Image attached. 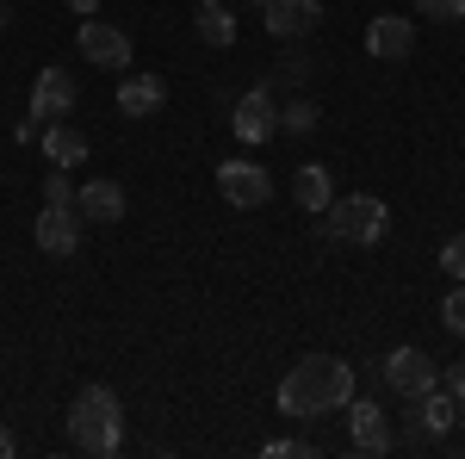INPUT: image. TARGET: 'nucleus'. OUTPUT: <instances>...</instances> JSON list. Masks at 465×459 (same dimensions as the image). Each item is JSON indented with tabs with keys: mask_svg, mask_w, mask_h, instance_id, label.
Instances as JSON below:
<instances>
[{
	"mask_svg": "<svg viewBox=\"0 0 465 459\" xmlns=\"http://www.w3.org/2000/svg\"><path fill=\"white\" fill-rule=\"evenodd\" d=\"M217 193L236 205V212H261L267 199H273V175L249 162V155H236V162H217Z\"/></svg>",
	"mask_w": 465,
	"mask_h": 459,
	"instance_id": "nucleus-4",
	"label": "nucleus"
},
{
	"mask_svg": "<svg viewBox=\"0 0 465 459\" xmlns=\"http://www.w3.org/2000/svg\"><path fill=\"white\" fill-rule=\"evenodd\" d=\"M385 230H391V212H385V199H379V193L329 199V212H322V236H335V243L372 248V243H385Z\"/></svg>",
	"mask_w": 465,
	"mask_h": 459,
	"instance_id": "nucleus-3",
	"label": "nucleus"
},
{
	"mask_svg": "<svg viewBox=\"0 0 465 459\" xmlns=\"http://www.w3.org/2000/svg\"><path fill=\"white\" fill-rule=\"evenodd\" d=\"M6 25H13V6H6V0H0V32H6Z\"/></svg>",
	"mask_w": 465,
	"mask_h": 459,
	"instance_id": "nucleus-30",
	"label": "nucleus"
},
{
	"mask_svg": "<svg viewBox=\"0 0 465 459\" xmlns=\"http://www.w3.org/2000/svg\"><path fill=\"white\" fill-rule=\"evenodd\" d=\"M317 125H322L317 100H292V106H280V131H286V137H311Z\"/></svg>",
	"mask_w": 465,
	"mask_h": 459,
	"instance_id": "nucleus-19",
	"label": "nucleus"
},
{
	"mask_svg": "<svg viewBox=\"0 0 465 459\" xmlns=\"http://www.w3.org/2000/svg\"><path fill=\"white\" fill-rule=\"evenodd\" d=\"M422 19H440V25H460L465 19V0H416Z\"/></svg>",
	"mask_w": 465,
	"mask_h": 459,
	"instance_id": "nucleus-20",
	"label": "nucleus"
},
{
	"mask_svg": "<svg viewBox=\"0 0 465 459\" xmlns=\"http://www.w3.org/2000/svg\"><path fill=\"white\" fill-rule=\"evenodd\" d=\"M440 323H447L453 335H465V280H453V292H447V304H440Z\"/></svg>",
	"mask_w": 465,
	"mask_h": 459,
	"instance_id": "nucleus-21",
	"label": "nucleus"
},
{
	"mask_svg": "<svg viewBox=\"0 0 465 459\" xmlns=\"http://www.w3.org/2000/svg\"><path fill=\"white\" fill-rule=\"evenodd\" d=\"M379 373H385V391H397V397H422V391L440 385V366H434L422 348H391L385 360H379Z\"/></svg>",
	"mask_w": 465,
	"mask_h": 459,
	"instance_id": "nucleus-5",
	"label": "nucleus"
},
{
	"mask_svg": "<svg viewBox=\"0 0 465 459\" xmlns=\"http://www.w3.org/2000/svg\"><path fill=\"white\" fill-rule=\"evenodd\" d=\"M13 447H19V441H13V428H6V423H0V459H6V454H13Z\"/></svg>",
	"mask_w": 465,
	"mask_h": 459,
	"instance_id": "nucleus-29",
	"label": "nucleus"
},
{
	"mask_svg": "<svg viewBox=\"0 0 465 459\" xmlns=\"http://www.w3.org/2000/svg\"><path fill=\"white\" fill-rule=\"evenodd\" d=\"M254 6H261V0H254Z\"/></svg>",
	"mask_w": 465,
	"mask_h": 459,
	"instance_id": "nucleus-32",
	"label": "nucleus"
},
{
	"mask_svg": "<svg viewBox=\"0 0 465 459\" xmlns=\"http://www.w3.org/2000/svg\"><path fill=\"white\" fill-rule=\"evenodd\" d=\"M37 131H44V118H32V112L13 125V137H19V143H37Z\"/></svg>",
	"mask_w": 465,
	"mask_h": 459,
	"instance_id": "nucleus-26",
	"label": "nucleus"
},
{
	"mask_svg": "<svg viewBox=\"0 0 465 459\" xmlns=\"http://www.w3.org/2000/svg\"><path fill=\"white\" fill-rule=\"evenodd\" d=\"M366 50H372L379 63H403V56L416 50V19H397V13H379V19L366 25Z\"/></svg>",
	"mask_w": 465,
	"mask_h": 459,
	"instance_id": "nucleus-12",
	"label": "nucleus"
},
{
	"mask_svg": "<svg viewBox=\"0 0 465 459\" xmlns=\"http://www.w3.org/2000/svg\"><path fill=\"white\" fill-rule=\"evenodd\" d=\"M162 106H168V81L162 75H124L118 81V112L124 118H155Z\"/></svg>",
	"mask_w": 465,
	"mask_h": 459,
	"instance_id": "nucleus-15",
	"label": "nucleus"
},
{
	"mask_svg": "<svg viewBox=\"0 0 465 459\" xmlns=\"http://www.w3.org/2000/svg\"><path fill=\"white\" fill-rule=\"evenodd\" d=\"M304 75H311V63H304V56H286V63H280V81H292V87H298Z\"/></svg>",
	"mask_w": 465,
	"mask_h": 459,
	"instance_id": "nucleus-24",
	"label": "nucleus"
},
{
	"mask_svg": "<svg viewBox=\"0 0 465 459\" xmlns=\"http://www.w3.org/2000/svg\"><path fill=\"white\" fill-rule=\"evenodd\" d=\"M348 397H354V366L341 354H304L273 391L280 416H329V410H348Z\"/></svg>",
	"mask_w": 465,
	"mask_h": 459,
	"instance_id": "nucleus-1",
	"label": "nucleus"
},
{
	"mask_svg": "<svg viewBox=\"0 0 465 459\" xmlns=\"http://www.w3.org/2000/svg\"><path fill=\"white\" fill-rule=\"evenodd\" d=\"M261 19L273 37H311L322 25V0H261Z\"/></svg>",
	"mask_w": 465,
	"mask_h": 459,
	"instance_id": "nucleus-10",
	"label": "nucleus"
},
{
	"mask_svg": "<svg viewBox=\"0 0 465 459\" xmlns=\"http://www.w3.org/2000/svg\"><path fill=\"white\" fill-rule=\"evenodd\" d=\"M460 423H465V404H460Z\"/></svg>",
	"mask_w": 465,
	"mask_h": 459,
	"instance_id": "nucleus-31",
	"label": "nucleus"
},
{
	"mask_svg": "<svg viewBox=\"0 0 465 459\" xmlns=\"http://www.w3.org/2000/svg\"><path fill=\"white\" fill-rule=\"evenodd\" d=\"M74 50H81L94 69H131V37L118 32V25H106V19H81Z\"/></svg>",
	"mask_w": 465,
	"mask_h": 459,
	"instance_id": "nucleus-8",
	"label": "nucleus"
},
{
	"mask_svg": "<svg viewBox=\"0 0 465 459\" xmlns=\"http://www.w3.org/2000/svg\"><path fill=\"white\" fill-rule=\"evenodd\" d=\"M74 13H81V19H94V13H100V0H69Z\"/></svg>",
	"mask_w": 465,
	"mask_h": 459,
	"instance_id": "nucleus-28",
	"label": "nucleus"
},
{
	"mask_svg": "<svg viewBox=\"0 0 465 459\" xmlns=\"http://www.w3.org/2000/svg\"><path fill=\"white\" fill-rule=\"evenodd\" d=\"M261 454H267V459H286V454H311V447H304V441H267Z\"/></svg>",
	"mask_w": 465,
	"mask_h": 459,
	"instance_id": "nucleus-25",
	"label": "nucleus"
},
{
	"mask_svg": "<svg viewBox=\"0 0 465 459\" xmlns=\"http://www.w3.org/2000/svg\"><path fill=\"white\" fill-rule=\"evenodd\" d=\"M193 32H199V44H212V50H230V44H236V13H230V0H199Z\"/></svg>",
	"mask_w": 465,
	"mask_h": 459,
	"instance_id": "nucleus-17",
	"label": "nucleus"
},
{
	"mask_svg": "<svg viewBox=\"0 0 465 459\" xmlns=\"http://www.w3.org/2000/svg\"><path fill=\"white\" fill-rule=\"evenodd\" d=\"M440 267H447L453 280H465V230H460V236H447V243H440Z\"/></svg>",
	"mask_w": 465,
	"mask_h": 459,
	"instance_id": "nucleus-23",
	"label": "nucleus"
},
{
	"mask_svg": "<svg viewBox=\"0 0 465 459\" xmlns=\"http://www.w3.org/2000/svg\"><path fill=\"white\" fill-rule=\"evenodd\" d=\"M74 100H81V87H74L69 69H56V63L37 69V81H32V118H44V125H50V118H69Z\"/></svg>",
	"mask_w": 465,
	"mask_h": 459,
	"instance_id": "nucleus-9",
	"label": "nucleus"
},
{
	"mask_svg": "<svg viewBox=\"0 0 465 459\" xmlns=\"http://www.w3.org/2000/svg\"><path fill=\"white\" fill-rule=\"evenodd\" d=\"M124 186L118 180H87V186H74V212H81V224H118L124 217Z\"/></svg>",
	"mask_w": 465,
	"mask_h": 459,
	"instance_id": "nucleus-13",
	"label": "nucleus"
},
{
	"mask_svg": "<svg viewBox=\"0 0 465 459\" xmlns=\"http://www.w3.org/2000/svg\"><path fill=\"white\" fill-rule=\"evenodd\" d=\"M348 434H354V454H366V459H379V454L397 447L391 416H385L372 397H348Z\"/></svg>",
	"mask_w": 465,
	"mask_h": 459,
	"instance_id": "nucleus-6",
	"label": "nucleus"
},
{
	"mask_svg": "<svg viewBox=\"0 0 465 459\" xmlns=\"http://www.w3.org/2000/svg\"><path fill=\"white\" fill-rule=\"evenodd\" d=\"M292 199H298V212H329V199H335V175L322 168V162H304L298 175H292Z\"/></svg>",
	"mask_w": 465,
	"mask_h": 459,
	"instance_id": "nucleus-16",
	"label": "nucleus"
},
{
	"mask_svg": "<svg viewBox=\"0 0 465 459\" xmlns=\"http://www.w3.org/2000/svg\"><path fill=\"white\" fill-rule=\"evenodd\" d=\"M440 385H447V391L465 404V366H447V373H440Z\"/></svg>",
	"mask_w": 465,
	"mask_h": 459,
	"instance_id": "nucleus-27",
	"label": "nucleus"
},
{
	"mask_svg": "<svg viewBox=\"0 0 465 459\" xmlns=\"http://www.w3.org/2000/svg\"><path fill=\"white\" fill-rule=\"evenodd\" d=\"M32 236H37L44 254H74V248H81V212H74V205H44L37 224H32Z\"/></svg>",
	"mask_w": 465,
	"mask_h": 459,
	"instance_id": "nucleus-11",
	"label": "nucleus"
},
{
	"mask_svg": "<svg viewBox=\"0 0 465 459\" xmlns=\"http://www.w3.org/2000/svg\"><path fill=\"white\" fill-rule=\"evenodd\" d=\"M230 131L249 143H267V137H280V106H273V87H249L242 100H236V112H230Z\"/></svg>",
	"mask_w": 465,
	"mask_h": 459,
	"instance_id": "nucleus-7",
	"label": "nucleus"
},
{
	"mask_svg": "<svg viewBox=\"0 0 465 459\" xmlns=\"http://www.w3.org/2000/svg\"><path fill=\"white\" fill-rule=\"evenodd\" d=\"M416 410H422V434H447V428L460 423V397H453L447 385L422 391V397H416Z\"/></svg>",
	"mask_w": 465,
	"mask_h": 459,
	"instance_id": "nucleus-18",
	"label": "nucleus"
},
{
	"mask_svg": "<svg viewBox=\"0 0 465 459\" xmlns=\"http://www.w3.org/2000/svg\"><path fill=\"white\" fill-rule=\"evenodd\" d=\"M69 441L94 459H112L124 447V404L112 385H81L69 404Z\"/></svg>",
	"mask_w": 465,
	"mask_h": 459,
	"instance_id": "nucleus-2",
	"label": "nucleus"
},
{
	"mask_svg": "<svg viewBox=\"0 0 465 459\" xmlns=\"http://www.w3.org/2000/svg\"><path fill=\"white\" fill-rule=\"evenodd\" d=\"M37 149H44L50 168H81V162H87V131H81V125H63V118H50V125L37 131Z\"/></svg>",
	"mask_w": 465,
	"mask_h": 459,
	"instance_id": "nucleus-14",
	"label": "nucleus"
},
{
	"mask_svg": "<svg viewBox=\"0 0 465 459\" xmlns=\"http://www.w3.org/2000/svg\"><path fill=\"white\" fill-rule=\"evenodd\" d=\"M44 205H74V180L63 175V168L44 175Z\"/></svg>",
	"mask_w": 465,
	"mask_h": 459,
	"instance_id": "nucleus-22",
	"label": "nucleus"
}]
</instances>
